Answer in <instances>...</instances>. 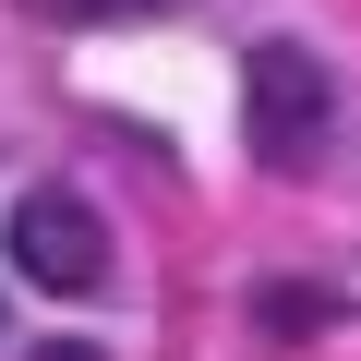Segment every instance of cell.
Returning <instances> with one entry per match:
<instances>
[{
    "label": "cell",
    "mask_w": 361,
    "mask_h": 361,
    "mask_svg": "<svg viewBox=\"0 0 361 361\" xmlns=\"http://www.w3.org/2000/svg\"><path fill=\"white\" fill-rule=\"evenodd\" d=\"M0 241H13L25 289H49V301H85V289L109 277V229H97V205H85V193H61V180H37V193H13V217H0Z\"/></svg>",
    "instance_id": "obj_1"
},
{
    "label": "cell",
    "mask_w": 361,
    "mask_h": 361,
    "mask_svg": "<svg viewBox=\"0 0 361 361\" xmlns=\"http://www.w3.org/2000/svg\"><path fill=\"white\" fill-rule=\"evenodd\" d=\"M325 121H337V97H325L313 49L265 37V49H253V157H265L277 180H301V169L325 157Z\"/></svg>",
    "instance_id": "obj_2"
},
{
    "label": "cell",
    "mask_w": 361,
    "mask_h": 361,
    "mask_svg": "<svg viewBox=\"0 0 361 361\" xmlns=\"http://www.w3.org/2000/svg\"><path fill=\"white\" fill-rule=\"evenodd\" d=\"M253 313H265L277 337H313V325H337V289H301V277H277V289H265Z\"/></svg>",
    "instance_id": "obj_3"
},
{
    "label": "cell",
    "mask_w": 361,
    "mask_h": 361,
    "mask_svg": "<svg viewBox=\"0 0 361 361\" xmlns=\"http://www.w3.org/2000/svg\"><path fill=\"white\" fill-rule=\"evenodd\" d=\"M37 25H121V13H180V0H25Z\"/></svg>",
    "instance_id": "obj_4"
},
{
    "label": "cell",
    "mask_w": 361,
    "mask_h": 361,
    "mask_svg": "<svg viewBox=\"0 0 361 361\" xmlns=\"http://www.w3.org/2000/svg\"><path fill=\"white\" fill-rule=\"evenodd\" d=\"M37 361H97V349H73V337H61V349H37Z\"/></svg>",
    "instance_id": "obj_5"
}]
</instances>
